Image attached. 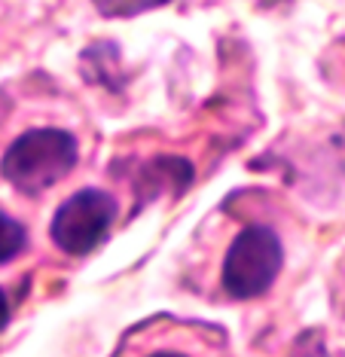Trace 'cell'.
Returning a JSON list of instances; mask_svg holds the SVG:
<instances>
[{
	"label": "cell",
	"instance_id": "obj_1",
	"mask_svg": "<svg viewBox=\"0 0 345 357\" xmlns=\"http://www.w3.org/2000/svg\"><path fill=\"white\" fill-rule=\"evenodd\" d=\"M77 137L64 128H31L6 147L0 177L24 196H40L77 168Z\"/></svg>",
	"mask_w": 345,
	"mask_h": 357
},
{
	"label": "cell",
	"instance_id": "obj_2",
	"mask_svg": "<svg viewBox=\"0 0 345 357\" xmlns=\"http://www.w3.org/2000/svg\"><path fill=\"white\" fill-rule=\"evenodd\" d=\"M284 263L272 226L254 223L235 235L223 259V290L233 299H257L275 284Z\"/></svg>",
	"mask_w": 345,
	"mask_h": 357
},
{
	"label": "cell",
	"instance_id": "obj_3",
	"mask_svg": "<svg viewBox=\"0 0 345 357\" xmlns=\"http://www.w3.org/2000/svg\"><path fill=\"white\" fill-rule=\"evenodd\" d=\"M117 220V202L101 190H80L73 196L59 205L49 226L55 248L64 254L83 257L108 238L110 226Z\"/></svg>",
	"mask_w": 345,
	"mask_h": 357
},
{
	"label": "cell",
	"instance_id": "obj_4",
	"mask_svg": "<svg viewBox=\"0 0 345 357\" xmlns=\"http://www.w3.org/2000/svg\"><path fill=\"white\" fill-rule=\"evenodd\" d=\"M24 245H28V232H24V226L0 211V266L19 257L24 250Z\"/></svg>",
	"mask_w": 345,
	"mask_h": 357
},
{
	"label": "cell",
	"instance_id": "obj_5",
	"mask_svg": "<svg viewBox=\"0 0 345 357\" xmlns=\"http://www.w3.org/2000/svg\"><path fill=\"white\" fill-rule=\"evenodd\" d=\"M6 321H10V303H6V294L0 290V330L6 327Z\"/></svg>",
	"mask_w": 345,
	"mask_h": 357
},
{
	"label": "cell",
	"instance_id": "obj_6",
	"mask_svg": "<svg viewBox=\"0 0 345 357\" xmlns=\"http://www.w3.org/2000/svg\"><path fill=\"white\" fill-rule=\"evenodd\" d=\"M147 357H186V354H180V351H153V354H147Z\"/></svg>",
	"mask_w": 345,
	"mask_h": 357
}]
</instances>
